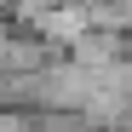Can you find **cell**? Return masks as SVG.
Listing matches in <instances>:
<instances>
[{
  "instance_id": "1",
  "label": "cell",
  "mask_w": 132,
  "mask_h": 132,
  "mask_svg": "<svg viewBox=\"0 0 132 132\" xmlns=\"http://www.w3.org/2000/svg\"><path fill=\"white\" fill-rule=\"evenodd\" d=\"M0 132H40V121L29 109H0Z\"/></svg>"
}]
</instances>
